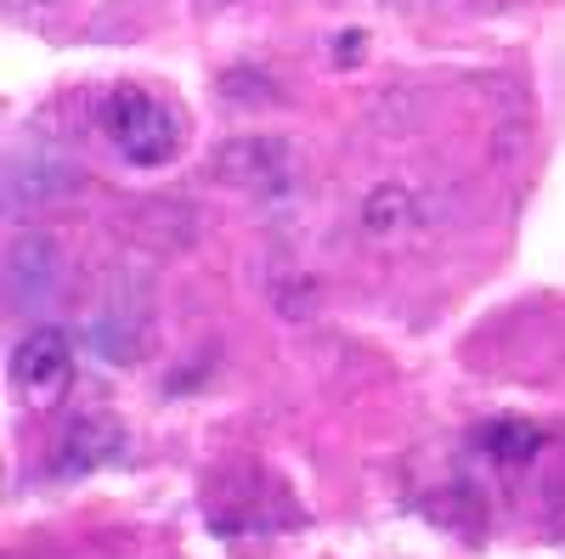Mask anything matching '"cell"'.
I'll list each match as a JSON object with an SVG mask.
<instances>
[{"instance_id":"obj_1","label":"cell","mask_w":565,"mask_h":559,"mask_svg":"<svg viewBox=\"0 0 565 559\" xmlns=\"http://www.w3.org/2000/svg\"><path fill=\"white\" fill-rule=\"evenodd\" d=\"M97 125L108 136V148L130 164V170H164L181 153V119L170 103H159L153 90H136V85H114Z\"/></svg>"},{"instance_id":"obj_2","label":"cell","mask_w":565,"mask_h":559,"mask_svg":"<svg viewBox=\"0 0 565 559\" xmlns=\"http://www.w3.org/2000/svg\"><path fill=\"white\" fill-rule=\"evenodd\" d=\"M12 385L23 390L29 407H57L74 385V345L63 329H52V322H40V329H29L18 345H12Z\"/></svg>"},{"instance_id":"obj_3","label":"cell","mask_w":565,"mask_h":559,"mask_svg":"<svg viewBox=\"0 0 565 559\" xmlns=\"http://www.w3.org/2000/svg\"><path fill=\"white\" fill-rule=\"evenodd\" d=\"M119 447H125L119 424H108V418H79V424L68 430V441H63V470L85 475V470H97V463L119 458Z\"/></svg>"},{"instance_id":"obj_4","label":"cell","mask_w":565,"mask_h":559,"mask_svg":"<svg viewBox=\"0 0 565 559\" xmlns=\"http://www.w3.org/2000/svg\"><path fill=\"white\" fill-rule=\"evenodd\" d=\"M407 221H413V198H407V186H402V181L373 186L367 204H362V226L373 232V238H385V232H402Z\"/></svg>"},{"instance_id":"obj_5","label":"cell","mask_w":565,"mask_h":559,"mask_svg":"<svg viewBox=\"0 0 565 559\" xmlns=\"http://www.w3.org/2000/svg\"><path fill=\"white\" fill-rule=\"evenodd\" d=\"M481 447H487L498 463H521V458H532L537 430H532V424H487V430H481Z\"/></svg>"}]
</instances>
